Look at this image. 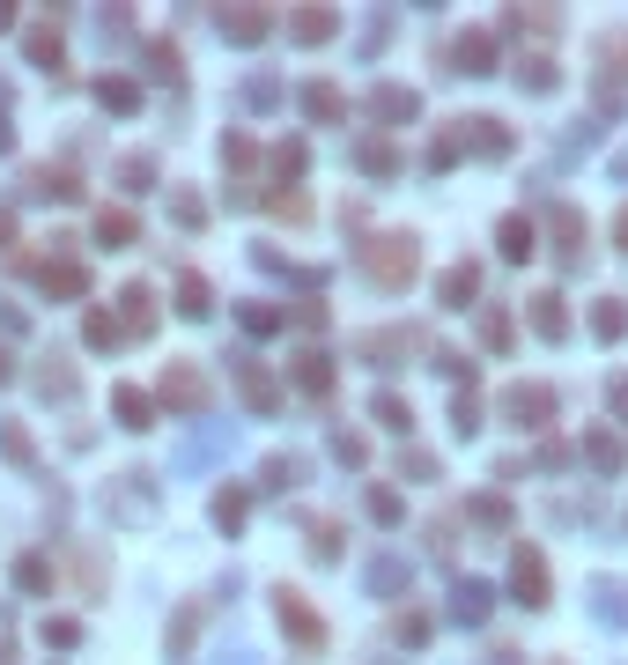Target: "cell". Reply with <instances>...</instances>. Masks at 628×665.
<instances>
[{
	"label": "cell",
	"instance_id": "obj_18",
	"mask_svg": "<svg viewBox=\"0 0 628 665\" xmlns=\"http://www.w3.org/2000/svg\"><path fill=\"white\" fill-rule=\"evenodd\" d=\"M45 289H52V296H82V289H89V274H82L74 259H60V266H45Z\"/></svg>",
	"mask_w": 628,
	"mask_h": 665
},
{
	"label": "cell",
	"instance_id": "obj_46",
	"mask_svg": "<svg viewBox=\"0 0 628 665\" xmlns=\"http://www.w3.org/2000/svg\"><path fill=\"white\" fill-rule=\"evenodd\" d=\"M614 407H621V414H628V377H621V385H614Z\"/></svg>",
	"mask_w": 628,
	"mask_h": 665
},
{
	"label": "cell",
	"instance_id": "obj_16",
	"mask_svg": "<svg viewBox=\"0 0 628 665\" xmlns=\"http://www.w3.org/2000/svg\"><path fill=\"white\" fill-rule=\"evenodd\" d=\"M592 333H599V340H621V333H628V303H621V296H606L599 311H592Z\"/></svg>",
	"mask_w": 628,
	"mask_h": 665
},
{
	"label": "cell",
	"instance_id": "obj_17",
	"mask_svg": "<svg viewBox=\"0 0 628 665\" xmlns=\"http://www.w3.org/2000/svg\"><path fill=\"white\" fill-rule=\"evenodd\" d=\"M296 385H303V392H326V385H333V370H326V355H318V348L296 355Z\"/></svg>",
	"mask_w": 628,
	"mask_h": 665
},
{
	"label": "cell",
	"instance_id": "obj_15",
	"mask_svg": "<svg viewBox=\"0 0 628 665\" xmlns=\"http://www.w3.org/2000/svg\"><path fill=\"white\" fill-rule=\"evenodd\" d=\"M466 141L481 148V156H503V148H510V133H503V119H466Z\"/></svg>",
	"mask_w": 628,
	"mask_h": 665
},
{
	"label": "cell",
	"instance_id": "obj_35",
	"mask_svg": "<svg viewBox=\"0 0 628 665\" xmlns=\"http://www.w3.org/2000/svg\"><path fill=\"white\" fill-rule=\"evenodd\" d=\"M363 170H370V178H392V170H399V156H392L385 141H363Z\"/></svg>",
	"mask_w": 628,
	"mask_h": 665
},
{
	"label": "cell",
	"instance_id": "obj_26",
	"mask_svg": "<svg viewBox=\"0 0 628 665\" xmlns=\"http://www.w3.org/2000/svg\"><path fill=\"white\" fill-rule=\"evenodd\" d=\"M289 37H303V45H318V37H333V15H326V8H303L296 23H289Z\"/></svg>",
	"mask_w": 628,
	"mask_h": 665
},
{
	"label": "cell",
	"instance_id": "obj_25",
	"mask_svg": "<svg viewBox=\"0 0 628 665\" xmlns=\"http://www.w3.org/2000/svg\"><path fill=\"white\" fill-rule=\"evenodd\" d=\"M377 422H385V429H414V407H407V399H399V392H377Z\"/></svg>",
	"mask_w": 628,
	"mask_h": 665
},
{
	"label": "cell",
	"instance_id": "obj_43",
	"mask_svg": "<svg viewBox=\"0 0 628 665\" xmlns=\"http://www.w3.org/2000/svg\"><path fill=\"white\" fill-rule=\"evenodd\" d=\"M244 326H252V333H274V326H281V311H266V303H252V311H244Z\"/></svg>",
	"mask_w": 628,
	"mask_h": 665
},
{
	"label": "cell",
	"instance_id": "obj_6",
	"mask_svg": "<svg viewBox=\"0 0 628 665\" xmlns=\"http://www.w3.org/2000/svg\"><path fill=\"white\" fill-rule=\"evenodd\" d=\"M237 385H244V399H252L259 414H274L281 407V392H274V377H266L259 363H237Z\"/></svg>",
	"mask_w": 628,
	"mask_h": 665
},
{
	"label": "cell",
	"instance_id": "obj_45",
	"mask_svg": "<svg viewBox=\"0 0 628 665\" xmlns=\"http://www.w3.org/2000/svg\"><path fill=\"white\" fill-rule=\"evenodd\" d=\"M15 237V215H8V207H0V244H8Z\"/></svg>",
	"mask_w": 628,
	"mask_h": 665
},
{
	"label": "cell",
	"instance_id": "obj_5",
	"mask_svg": "<svg viewBox=\"0 0 628 665\" xmlns=\"http://www.w3.org/2000/svg\"><path fill=\"white\" fill-rule=\"evenodd\" d=\"M510 592H518L525 606H547V562H540V547H518V555H510Z\"/></svg>",
	"mask_w": 628,
	"mask_h": 665
},
{
	"label": "cell",
	"instance_id": "obj_42",
	"mask_svg": "<svg viewBox=\"0 0 628 665\" xmlns=\"http://www.w3.org/2000/svg\"><path fill=\"white\" fill-rule=\"evenodd\" d=\"M0 451H8V459H30V436L8 422V429H0Z\"/></svg>",
	"mask_w": 628,
	"mask_h": 665
},
{
	"label": "cell",
	"instance_id": "obj_38",
	"mask_svg": "<svg viewBox=\"0 0 628 665\" xmlns=\"http://www.w3.org/2000/svg\"><path fill=\"white\" fill-rule=\"evenodd\" d=\"M303 481V459H266V488H296Z\"/></svg>",
	"mask_w": 628,
	"mask_h": 665
},
{
	"label": "cell",
	"instance_id": "obj_21",
	"mask_svg": "<svg viewBox=\"0 0 628 665\" xmlns=\"http://www.w3.org/2000/svg\"><path fill=\"white\" fill-rule=\"evenodd\" d=\"M178 311H185V318H207V311H215V296H207V281H200V274H185V281H178Z\"/></svg>",
	"mask_w": 628,
	"mask_h": 665
},
{
	"label": "cell",
	"instance_id": "obj_44",
	"mask_svg": "<svg viewBox=\"0 0 628 665\" xmlns=\"http://www.w3.org/2000/svg\"><path fill=\"white\" fill-rule=\"evenodd\" d=\"M481 333H488V348H510V318H503V311H488Z\"/></svg>",
	"mask_w": 628,
	"mask_h": 665
},
{
	"label": "cell",
	"instance_id": "obj_22",
	"mask_svg": "<svg viewBox=\"0 0 628 665\" xmlns=\"http://www.w3.org/2000/svg\"><path fill=\"white\" fill-rule=\"evenodd\" d=\"M97 237L111 244V252H119V244H133V215H126V207H104V215H97Z\"/></svg>",
	"mask_w": 628,
	"mask_h": 665
},
{
	"label": "cell",
	"instance_id": "obj_34",
	"mask_svg": "<svg viewBox=\"0 0 628 665\" xmlns=\"http://www.w3.org/2000/svg\"><path fill=\"white\" fill-rule=\"evenodd\" d=\"M451 429H459V436H473V429H481V407H473V385H466L459 399H451Z\"/></svg>",
	"mask_w": 628,
	"mask_h": 665
},
{
	"label": "cell",
	"instance_id": "obj_32",
	"mask_svg": "<svg viewBox=\"0 0 628 665\" xmlns=\"http://www.w3.org/2000/svg\"><path fill=\"white\" fill-rule=\"evenodd\" d=\"M518 82H525V89H555V60H540V52L518 60Z\"/></svg>",
	"mask_w": 628,
	"mask_h": 665
},
{
	"label": "cell",
	"instance_id": "obj_31",
	"mask_svg": "<svg viewBox=\"0 0 628 665\" xmlns=\"http://www.w3.org/2000/svg\"><path fill=\"white\" fill-rule=\"evenodd\" d=\"M97 97H104V111H133V104H141V89H133V82H111V74H104Z\"/></svg>",
	"mask_w": 628,
	"mask_h": 665
},
{
	"label": "cell",
	"instance_id": "obj_47",
	"mask_svg": "<svg viewBox=\"0 0 628 665\" xmlns=\"http://www.w3.org/2000/svg\"><path fill=\"white\" fill-rule=\"evenodd\" d=\"M621 252H628V207H621Z\"/></svg>",
	"mask_w": 628,
	"mask_h": 665
},
{
	"label": "cell",
	"instance_id": "obj_12",
	"mask_svg": "<svg viewBox=\"0 0 628 665\" xmlns=\"http://www.w3.org/2000/svg\"><path fill=\"white\" fill-rule=\"evenodd\" d=\"M266 30H274V23H266L259 8H237V15H222V37H237V45H259Z\"/></svg>",
	"mask_w": 628,
	"mask_h": 665
},
{
	"label": "cell",
	"instance_id": "obj_1",
	"mask_svg": "<svg viewBox=\"0 0 628 665\" xmlns=\"http://www.w3.org/2000/svg\"><path fill=\"white\" fill-rule=\"evenodd\" d=\"M363 266H370L377 289H407L422 252H414V237H377V244H363Z\"/></svg>",
	"mask_w": 628,
	"mask_h": 665
},
{
	"label": "cell",
	"instance_id": "obj_2",
	"mask_svg": "<svg viewBox=\"0 0 628 665\" xmlns=\"http://www.w3.org/2000/svg\"><path fill=\"white\" fill-rule=\"evenodd\" d=\"M274 614H281V629H289L303 651H326V621L311 614V599H303V592H289V584H281V592H274Z\"/></svg>",
	"mask_w": 628,
	"mask_h": 665
},
{
	"label": "cell",
	"instance_id": "obj_3",
	"mask_svg": "<svg viewBox=\"0 0 628 665\" xmlns=\"http://www.w3.org/2000/svg\"><path fill=\"white\" fill-rule=\"evenodd\" d=\"M163 407L200 414V407H207V377H200L193 363H170V370H163Z\"/></svg>",
	"mask_w": 628,
	"mask_h": 665
},
{
	"label": "cell",
	"instance_id": "obj_29",
	"mask_svg": "<svg viewBox=\"0 0 628 665\" xmlns=\"http://www.w3.org/2000/svg\"><path fill=\"white\" fill-rule=\"evenodd\" d=\"M584 451H592V466H599V473H614V466H621V444H614L606 429H592V436H584Z\"/></svg>",
	"mask_w": 628,
	"mask_h": 665
},
{
	"label": "cell",
	"instance_id": "obj_39",
	"mask_svg": "<svg viewBox=\"0 0 628 665\" xmlns=\"http://www.w3.org/2000/svg\"><path fill=\"white\" fill-rule=\"evenodd\" d=\"M170 215H178V222H185V230H200V222H207V207H200L193 193H178V200H170Z\"/></svg>",
	"mask_w": 628,
	"mask_h": 665
},
{
	"label": "cell",
	"instance_id": "obj_19",
	"mask_svg": "<svg viewBox=\"0 0 628 665\" xmlns=\"http://www.w3.org/2000/svg\"><path fill=\"white\" fill-rule=\"evenodd\" d=\"M555 237H562V252L577 259V252H584V237H592V230H584V215H577V207H555Z\"/></svg>",
	"mask_w": 628,
	"mask_h": 665
},
{
	"label": "cell",
	"instance_id": "obj_20",
	"mask_svg": "<svg viewBox=\"0 0 628 665\" xmlns=\"http://www.w3.org/2000/svg\"><path fill=\"white\" fill-rule=\"evenodd\" d=\"M488 599H496L488 584H459V592H451V614H459V621H481V614H488Z\"/></svg>",
	"mask_w": 628,
	"mask_h": 665
},
{
	"label": "cell",
	"instance_id": "obj_13",
	"mask_svg": "<svg viewBox=\"0 0 628 665\" xmlns=\"http://www.w3.org/2000/svg\"><path fill=\"white\" fill-rule=\"evenodd\" d=\"M532 252H540V230H532L525 215H510L503 222V259H532Z\"/></svg>",
	"mask_w": 628,
	"mask_h": 665
},
{
	"label": "cell",
	"instance_id": "obj_7",
	"mask_svg": "<svg viewBox=\"0 0 628 665\" xmlns=\"http://www.w3.org/2000/svg\"><path fill=\"white\" fill-rule=\"evenodd\" d=\"M370 111H377V119H414V111H422V104H414V89H399V82H385V89H377V97H370Z\"/></svg>",
	"mask_w": 628,
	"mask_h": 665
},
{
	"label": "cell",
	"instance_id": "obj_4",
	"mask_svg": "<svg viewBox=\"0 0 628 665\" xmlns=\"http://www.w3.org/2000/svg\"><path fill=\"white\" fill-rule=\"evenodd\" d=\"M503 414H510L518 429H540L547 414H555V392H547V385H510V392H503Z\"/></svg>",
	"mask_w": 628,
	"mask_h": 665
},
{
	"label": "cell",
	"instance_id": "obj_14",
	"mask_svg": "<svg viewBox=\"0 0 628 665\" xmlns=\"http://www.w3.org/2000/svg\"><path fill=\"white\" fill-rule=\"evenodd\" d=\"M407 348H422V333H414V326H385V333L363 340V355H407Z\"/></svg>",
	"mask_w": 628,
	"mask_h": 665
},
{
	"label": "cell",
	"instance_id": "obj_36",
	"mask_svg": "<svg viewBox=\"0 0 628 665\" xmlns=\"http://www.w3.org/2000/svg\"><path fill=\"white\" fill-rule=\"evenodd\" d=\"M215 525H244V488H222V496H215Z\"/></svg>",
	"mask_w": 628,
	"mask_h": 665
},
{
	"label": "cell",
	"instance_id": "obj_24",
	"mask_svg": "<svg viewBox=\"0 0 628 665\" xmlns=\"http://www.w3.org/2000/svg\"><path fill=\"white\" fill-rule=\"evenodd\" d=\"M303 111H311V119H340V111H348V104H340V89L311 82V89H303Z\"/></svg>",
	"mask_w": 628,
	"mask_h": 665
},
{
	"label": "cell",
	"instance_id": "obj_23",
	"mask_svg": "<svg viewBox=\"0 0 628 665\" xmlns=\"http://www.w3.org/2000/svg\"><path fill=\"white\" fill-rule=\"evenodd\" d=\"M599 621H614V629H628V584H599Z\"/></svg>",
	"mask_w": 628,
	"mask_h": 665
},
{
	"label": "cell",
	"instance_id": "obj_30",
	"mask_svg": "<svg viewBox=\"0 0 628 665\" xmlns=\"http://www.w3.org/2000/svg\"><path fill=\"white\" fill-rule=\"evenodd\" d=\"M488 52H496V45H488V37L473 30L466 45H459V74H488Z\"/></svg>",
	"mask_w": 628,
	"mask_h": 665
},
{
	"label": "cell",
	"instance_id": "obj_37",
	"mask_svg": "<svg viewBox=\"0 0 628 665\" xmlns=\"http://www.w3.org/2000/svg\"><path fill=\"white\" fill-rule=\"evenodd\" d=\"M370 584H377V592H399V584H407V562H370Z\"/></svg>",
	"mask_w": 628,
	"mask_h": 665
},
{
	"label": "cell",
	"instance_id": "obj_27",
	"mask_svg": "<svg viewBox=\"0 0 628 665\" xmlns=\"http://www.w3.org/2000/svg\"><path fill=\"white\" fill-rule=\"evenodd\" d=\"M37 392H45V399H67V392H74V370L60 363V355H52V363L37 370Z\"/></svg>",
	"mask_w": 628,
	"mask_h": 665
},
{
	"label": "cell",
	"instance_id": "obj_11",
	"mask_svg": "<svg viewBox=\"0 0 628 665\" xmlns=\"http://www.w3.org/2000/svg\"><path fill=\"white\" fill-rule=\"evenodd\" d=\"M111 407H119V422H126V429H148V422H156L148 392H133V385H119V392H111Z\"/></svg>",
	"mask_w": 628,
	"mask_h": 665
},
{
	"label": "cell",
	"instance_id": "obj_33",
	"mask_svg": "<svg viewBox=\"0 0 628 665\" xmlns=\"http://www.w3.org/2000/svg\"><path fill=\"white\" fill-rule=\"evenodd\" d=\"M119 303H126V326H133V333H148V326H156V311H148V289H126Z\"/></svg>",
	"mask_w": 628,
	"mask_h": 665
},
{
	"label": "cell",
	"instance_id": "obj_8",
	"mask_svg": "<svg viewBox=\"0 0 628 665\" xmlns=\"http://www.w3.org/2000/svg\"><path fill=\"white\" fill-rule=\"evenodd\" d=\"M473 289H481V274H473V266H451V274L436 281V296H444L451 311H466V303H473Z\"/></svg>",
	"mask_w": 628,
	"mask_h": 665
},
{
	"label": "cell",
	"instance_id": "obj_10",
	"mask_svg": "<svg viewBox=\"0 0 628 665\" xmlns=\"http://www.w3.org/2000/svg\"><path fill=\"white\" fill-rule=\"evenodd\" d=\"M532 333H547V340H562V333H569L562 296H532Z\"/></svg>",
	"mask_w": 628,
	"mask_h": 665
},
{
	"label": "cell",
	"instance_id": "obj_9",
	"mask_svg": "<svg viewBox=\"0 0 628 665\" xmlns=\"http://www.w3.org/2000/svg\"><path fill=\"white\" fill-rule=\"evenodd\" d=\"M23 45H30V60L45 67V74H60V30H52V23H30Z\"/></svg>",
	"mask_w": 628,
	"mask_h": 665
},
{
	"label": "cell",
	"instance_id": "obj_28",
	"mask_svg": "<svg viewBox=\"0 0 628 665\" xmlns=\"http://www.w3.org/2000/svg\"><path fill=\"white\" fill-rule=\"evenodd\" d=\"M15 584H23V592H45V584H52V562H45V555H23V562H15Z\"/></svg>",
	"mask_w": 628,
	"mask_h": 665
},
{
	"label": "cell",
	"instance_id": "obj_40",
	"mask_svg": "<svg viewBox=\"0 0 628 665\" xmlns=\"http://www.w3.org/2000/svg\"><path fill=\"white\" fill-rule=\"evenodd\" d=\"M119 340V326H111V311H89V348H111Z\"/></svg>",
	"mask_w": 628,
	"mask_h": 665
},
{
	"label": "cell",
	"instance_id": "obj_41",
	"mask_svg": "<svg viewBox=\"0 0 628 665\" xmlns=\"http://www.w3.org/2000/svg\"><path fill=\"white\" fill-rule=\"evenodd\" d=\"M333 451H340V459H348V466H363V459H370V444H363V436H348V429L333 436Z\"/></svg>",
	"mask_w": 628,
	"mask_h": 665
},
{
	"label": "cell",
	"instance_id": "obj_48",
	"mask_svg": "<svg viewBox=\"0 0 628 665\" xmlns=\"http://www.w3.org/2000/svg\"><path fill=\"white\" fill-rule=\"evenodd\" d=\"M8 141H15V133H8V119H0V148H8Z\"/></svg>",
	"mask_w": 628,
	"mask_h": 665
}]
</instances>
